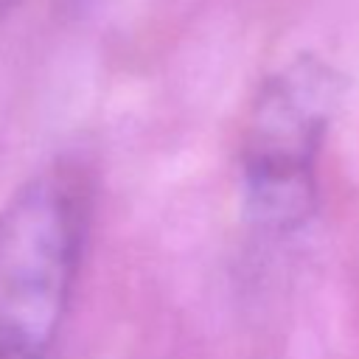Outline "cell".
I'll use <instances>...</instances> for the list:
<instances>
[{"mask_svg": "<svg viewBox=\"0 0 359 359\" xmlns=\"http://www.w3.org/2000/svg\"><path fill=\"white\" fill-rule=\"evenodd\" d=\"M345 90L342 73L311 53L261 84L241 151V202L255 227L286 233L317 210L314 154Z\"/></svg>", "mask_w": 359, "mask_h": 359, "instance_id": "cell-2", "label": "cell"}, {"mask_svg": "<svg viewBox=\"0 0 359 359\" xmlns=\"http://www.w3.org/2000/svg\"><path fill=\"white\" fill-rule=\"evenodd\" d=\"M20 0H3V8H8V6H17Z\"/></svg>", "mask_w": 359, "mask_h": 359, "instance_id": "cell-3", "label": "cell"}, {"mask_svg": "<svg viewBox=\"0 0 359 359\" xmlns=\"http://www.w3.org/2000/svg\"><path fill=\"white\" fill-rule=\"evenodd\" d=\"M84 196L65 171H42L0 208V359H48L76 283Z\"/></svg>", "mask_w": 359, "mask_h": 359, "instance_id": "cell-1", "label": "cell"}]
</instances>
